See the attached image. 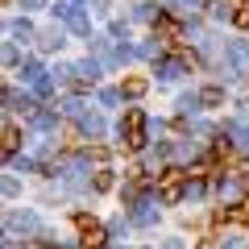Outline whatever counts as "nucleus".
Returning a JSON list of instances; mask_svg holds the SVG:
<instances>
[{"label":"nucleus","mask_w":249,"mask_h":249,"mask_svg":"<svg viewBox=\"0 0 249 249\" xmlns=\"http://www.w3.org/2000/svg\"><path fill=\"white\" fill-rule=\"evenodd\" d=\"M21 4H29V9H37V4H42V0H21Z\"/></svg>","instance_id":"11"},{"label":"nucleus","mask_w":249,"mask_h":249,"mask_svg":"<svg viewBox=\"0 0 249 249\" xmlns=\"http://www.w3.org/2000/svg\"><path fill=\"white\" fill-rule=\"evenodd\" d=\"M17 142H21L17 124H4V154H17Z\"/></svg>","instance_id":"6"},{"label":"nucleus","mask_w":249,"mask_h":249,"mask_svg":"<svg viewBox=\"0 0 249 249\" xmlns=\"http://www.w3.org/2000/svg\"><path fill=\"white\" fill-rule=\"evenodd\" d=\"M199 104H204V108L224 104V91H220V88H204V91H199Z\"/></svg>","instance_id":"5"},{"label":"nucleus","mask_w":249,"mask_h":249,"mask_svg":"<svg viewBox=\"0 0 249 249\" xmlns=\"http://www.w3.org/2000/svg\"><path fill=\"white\" fill-rule=\"evenodd\" d=\"M108 187H112V175H108V170H100V175H96V191H108Z\"/></svg>","instance_id":"9"},{"label":"nucleus","mask_w":249,"mask_h":249,"mask_svg":"<svg viewBox=\"0 0 249 249\" xmlns=\"http://www.w3.org/2000/svg\"><path fill=\"white\" fill-rule=\"evenodd\" d=\"M34 91H37V96H50V91H54V83L42 75V79H34Z\"/></svg>","instance_id":"8"},{"label":"nucleus","mask_w":249,"mask_h":249,"mask_svg":"<svg viewBox=\"0 0 249 249\" xmlns=\"http://www.w3.org/2000/svg\"><path fill=\"white\" fill-rule=\"evenodd\" d=\"M187 170H162L158 175V199L162 204H178V199L187 196Z\"/></svg>","instance_id":"2"},{"label":"nucleus","mask_w":249,"mask_h":249,"mask_svg":"<svg viewBox=\"0 0 249 249\" xmlns=\"http://www.w3.org/2000/svg\"><path fill=\"white\" fill-rule=\"evenodd\" d=\"M121 145L124 150H142L145 145V112L142 108H129L121 121Z\"/></svg>","instance_id":"1"},{"label":"nucleus","mask_w":249,"mask_h":249,"mask_svg":"<svg viewBox=\"0 0 249 249\" xmlns=\"http://www.w3.org/2000/svg\"><path fill=\"white\" fill-rule=\"evenodd\" d=\"M237 25H241V29H249V9H241V13H237Z\"/></svg>","instance_id":"10"},{"label":"nucleus","mask_w":249,"mask_h":249,"mask_svg":"<svg viewBox=\"0 0 249 249\" xmlns=\"http://www.w3.org/2000/svg\"><path fill=\"white\" fill-rule=\"evenodd\" d=\"M145 88H150V83H145L142 75H129V79L121 83V96H129V100H137V96H145Z\"/></svg>","instance_id":"4"},{"label":"nucleus","mask_w":249,"mask_h":249,"mask_svg":"<svg viewBox=\"0 0 249 249\" xmlns=\"http://www.w3.org/2000/svg\"><path fill=\"white\" fill-rule=\"evenodd\" d=\"M166 249H178V245H166Z\"/></svg>","instance_id":"13"},{"label":"nucleus","mask_w":249,"mask_h":249,"mask_svg":"<svg viewBox=\"0 0 249 249\" xmlns=\"http://www.w3.org/2000/svg\"><path fill=\"white\" fill-rule=\"evenodd\" d=\"M37 249H54V245H37Z\"/></svg>","instance_id":"12"},{"label":"nucleus","mask_w":249,"mask_h":249,"mask_svg":"<svg viewBox=\"0 0 249 249\" xmlns=\"http://www.w3.org/2000/svg\"><path fill=\"white\" fill-rule=\"evenodd\" d=\"M75 229H79L83 232V245H88V249H104V229H100V224L96 220H88V216H75Z\"/></svg>","instance_id":"3"},{"label":"nucleus","mask_w":249,"mask_h":249,"mask_svg":"<svg viewBox=\"0 0 249 249\" xmlns=\"http://www.w3.org/2000/svg\"><path fill=\"white\" fill-rule=\"evenodd\" d=\"M83 133L100 137V133H104V121H100V116H83Z\"/></svg>","instance_id":"7"}]
</instances>
